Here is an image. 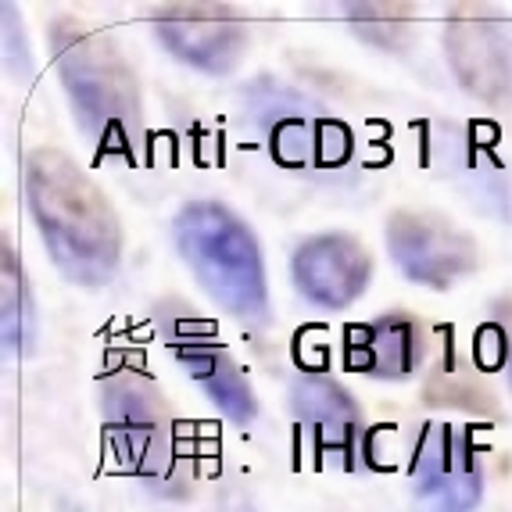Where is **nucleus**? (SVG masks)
<instances>
[{"mask_svg": "<svg viewBox=\"0 0 512 512\" xmlns=\"http://www.w3.org/2000/svg\"><path fill=\"white\" fill-rule=\"evenodd\" d=\"M26 201L54 265L72 283H108L119 265L122 237L108 197L61 151L26 158Z\"/></svg>", "mask_w": 512, "mask_h": 512, "instance_id": "obj_1", "label": "nucleus"}, {"mask_svg": "<svg viewBox=\"0 0 512 512\" xmlns=\"http://www.w3.org/2000/svg\"><path fill=\"white\" fill-rule=\"evenodd\" d=\"M51 47L86 137L94 140L97 151L133 154L140 94L133 69L111 36L79 18H58L51 26Z\"/></svg>", "mask_w": 512, "mask_h": 512, "instance_id": "obj_2", "label": "nucleus"}, {"mask_svg": "<svg viewBox=\"0 0 512 512\" xmlns=\"http://www.w3.org/2000/svg\"><path fill=\"white\" fill-rule=\"evenodd\" d=\"M176 248L226 312L265 316V269L255 237L226 205L194 201L176 215Z\"/></svg>", "mask_w": 512, "mask_h": 512, "instance_id": "obj_3", "label": "nucleus"}, {"mask_svg": "<svg viewBox=\"0 0 512 512\" xmlns=\"http://www.w3.org/2000/svg\"><path fill=\"white\" fill-rule=\"evenodd\" d=\"M416 512H473L480 502V462L466 427L427 423L412 455Z\"/></svg>", "mask_w": 512, "mask_h": 512, "instance_id": "obj_4", "label": "nucleus"}, {"mask_svg": "<svg viewBox=\"0 0 512 512\" xmlns=\"http://www.w3.org/2000/svg\"><path fill=\"white\" fill-rule=\"evenodd\" d=\"M444 43L455 76L470 94L495 104L512 94V33L495 11L455 8L444 26Z\"/></svg>", "mask_w": 512, "mask_h": 512, "instance_id": "obj_5", "label": "nucleus"}, {"mask_svg": "<svg viewBox=\"0 0 512 512\" xmlns=\"http://www.w3.org/2000/svg\"><path fill=\"white\" fill-rule=\"evenodd\" d=\"M158 40L201 72H230L248 47V26L222 4H169L151 15Z\"/></svg>", "mask_w": 512, "mask_h": 512, "instance_id": "obj_6", "label": "nucleus"}, {"mask_svg": "<svg viewBox=\"0 0 512 512\" xmlns=\"http://www.w3.org/2000/svg\"><path fill=\"white\" fill-rule=\"evenodd\" d=\"M387 244L398 269L427 287H452L477 262L473 240L430 212H398L387 226Z\"/></svg>", "mask_w": 512, "mask_h": 512, "instance_id": "obj_7", "label": "nucleus"}, {"mask_svg": "<svg viewBox=\"0 0 512 512\" xmlns=\"http://www.w3.org/2000/svg\"><path fill=\"white\" fill-rule=\"evenodd\" d=\"M104 416L115 452L140 477H154L165 470L169 437H165L162 402L154 398L151 384L140 376H115L104 384Z\"/></svg>", "mask_w": 512, "mask_h": 512, "instance_id": "obj_8", "label": "nucleus"}, {"mask_svg": "<svg viewBox=\"0 0 512 512\" xmlns=\"http://www.w3.org/2000/svg\"><path fill=\"white\" fill-rule=\"evenodd\" d=\"M291 273L298 291L323 308H344L366 291L373 262L348 233H323L294 251Z\"/></svg>", "mask_w": 512, "mask_h": 512, "instance_id": "obj_9", "label": "nucleus"}, {"mask_svg": "<svg viewBox=\"0 0 512 512\" xmlns=\"http://www.w3.org/2000/svg\"><path fill=\"white\" fill-rule=\"evenodd\" d=\"M291 405L298 427L312 448L323 455H348L359 434V405L344 387L326 376H301L291 387Z\"/></svg>", "mask_w": 512, "mask_h": 512, "instance_id": "obj_10", "label": "nucleus"}, {"mask_svg": "<svg viewBox=\"0 0 512 512\" xmlns=\"http://www.w3.org/2000/svg\"><path fill=\"white\" fill-rule=\"evenodd\" d=\"M348 369L380 380H402L419 366V333L405 316H380L348 326Z\"/></svg>", "mask_w": 512, "mask_h": 512, "instance_id": "obj_11", "label": "nucleus"}, {"mask_svg": "<svg viewBox=\"0 0 512 512\" xmlns=\"http://www.w3.org/2000/svg\"><path fill=\"white\" fill-rule=\"evenodd\" d=\"M176 355H180L183 369L205 387V394L226 416L237 419V423H251L255 419V394H251L248 380L237 373V366H233L230 355L219 344H212L208 337H187V341L176 344Z\"/></svg>", "mask_w": 512, "mask_h": 512, "instance_id": "obj_12", "label": "nucleus"}, {"mask_svg": "<svg viewBox=\"0 0 512 512\" xmlns=\"http://www.w3.org/2000/svg\"><path fill=\"white\" fill-rule=\"evenodd\" d=\"M348 147L341 122H283L273 140L283 165H341Z\"/></svg>", "mask_w": 512, "mask_h": 512, "instance_id": "obj_13", "label": "nucleus"}, {"mask_svg": "<svg viewBox=\"0 0 512 512\" xmlns=\"http://www.w3.org/2000/svg\"><path fill=\"white\" fill-rule=\"evenodd\" d=\"M33 298H29L26 276L18 269L15 251L4 244V344L15 355H26L33 344Z\"/></svg>", "mask_w": 512, "mask_h": 512, "instance_id": "obj_14", "label": "nucleus"}, {"mask_svg": "<svg viewBox=\"0 0 512 512\" xmlns=\"http://www.w3.org/2000/svg\"><path fill=\"white\" fill-rule=\"evenodd\" d=\"M348 22L376 47H402L412 29V8L405 4H348Z\"/></svg>", "mask_w": 512, "mask_h": 512, "instance_id": "obj_15", "label": "nucleus"}, {"mask_svg": "<svg viewBox=\"0 0 512 512\" xmlns=\"http://www.w3.org/2000/svg\"><path fill=\"white\" fill-rule=\"evenodd\" d=\"M233 512H255V509H251V505H244V502H240V505H237V509H233Z\"/></svg>", "mask_w": 512, "mask_h": 512, "instance_id": "obj_16", "label": "nucleus"}]
</instances>
